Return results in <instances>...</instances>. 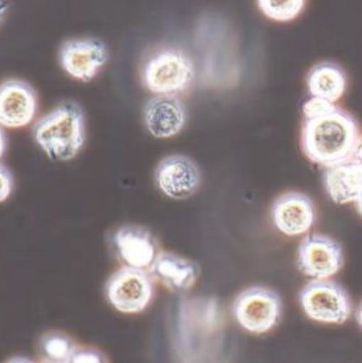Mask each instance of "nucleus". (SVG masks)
I'll use <instances>...</instances> for the list:
<instances>
[{"label": "nucleus", "instance_id": "f257e3e1", "mask_svg": "<svg viewBox=\"0 0 362 363\" xmlns=\"http://www.w3.org/2000/svg\"><path fill=\"white\" fill-rule=\"evenodd\" d=\"M358 139L356 119L336 106L327 114L305 119L301 149L309 160L326 169L352 159Z\"/></svg>", "mask_w": 362, "mask_h": 363}, {"label": "nucleus", "instance_id": "f03ea898", "mask_svg": "<svg viewBox=\"0 0 362 363\" xmlns=\"http://www.w3.org/2000/svg\"><path fill=\"white\" fill-rule=\"evenodd\" d=\"M33 138L53 161H70L85 143V116L74 101H64L33 126Z\"/></svg>", "mask_w": 362, "mask_h": 363}, {"label": "nucleus", "instance_id": "7ed1b4c3", "mask_svg": "<svg viewBox=\"0 0 362 363\" xmlns=\"http://www.w3.org/2000/svg\"><path fill=\"white\" fill-rule=\"evenodd\" d=\"M195 78V67L185 52L163 49L154 52L141 68V84L155 95H177Z\"/></svg>", "mask_w": 362, "mask_h": 363}, {"label": "nucleus", "instance_id": "20e7f679", "mask_svg": "<svg viewBox=\"0 0 362 363\" xmlns=\"http://www.w3.org/2000/svg\"><path fill=\"white\" fill-rule=\"evenodd\" d=\"M233 313L245 331L263 335L278 326L283 315V301L275 291L264 286H251L236 296Z\"/></svg>", "mask_w": 362, "mask_h": 363}, {"label": "nucleus", "instance_id": "39448f33", "mask_svg": "<svg viewBox=\"0 0 362 363\" xmlns=\"http://www.w3.org/2000/svg\"><path fill=\"white\" fill-rule=\"evenodd\" d=\"M154 279L149 271L124 266L109 277L105 296L110 306L125 315H136L150 306Z\"/></svg>", "mask_w": 362, "mask_h": 363}, {"label": "nucleus", "instance_id": "423d86ee", "mask_svg": "<svg viewBox=\"0 0 362 363\" xmlns=\"http://www.w3.org/2000/svg\"><path fill=\"white\" fill-rule=\"evenodd\" d=\"M299 301L306 316L321 323L341 325L352 315L351 298L335 281H311L300 291Z\"/></svg>", "mask_w": 362, "mask_h": 363}, {"label": "nucleus", "instance_id": "0eeeda50", "mask_svg": "<svg viewBox=\"0 0 362 363\" xmlns=\"http://www.w3.org/2000/svg\"><path fill=\"white\" fill-rule=\"evenodd\" d=\"M108 48L95 38H78L62 43L59 64L75 80L92 82L108 62Z\"/></svg>", "mask_w": 362, "mask_h": 363}, {"label": "nucleus", "instance_id": "6e6552de", "mask_svg": "<svg viewBox=\"0 0 362 363\" xmlns=\"http://www.w3.org/2000/svg\"><path fill=\"white\" fill-rule=\"evenodd\" d=\"M297 266L312 280H329L344 266L341 245L325 235H309L297 250Z\"/></svg>", "mask_w": 362, "mask_h": 363}, {"label": "nucleus", "instance_id": "1a4fd4ad", "mask_svg": "<svg viewBox=\"0 0 362 363\" xmlns=\"http://www.w3.org/2000/svg\"><path fill=\"white\" fill-rule=\"evenodd\" d=\"M154 180L159 191L171 200H187L195 195L202 184L197 162L185 155H169L158 164Z\"/></svg>", "mask_w": 362, "mask_h": 363}, {"label": "nucleus", "instance_id": "9d476101", "mask_svg": "<svg viewBox=\"0 0 362 363\" xmlns=\"http://www.w3.org/2000/svg\"><path fill=\"white\" fill-rule=\"evenodd\" d=\"M38 111V94L31 84L11 79L0 84V126L21 129L28 126Z\"/></svg>", "mask_w": 362, "mask_h": 363}, {"label": "nucleus", "instance_id": "9b49d317", "mask_svg": "<svg viewBox=\"0 0 362 363\" xmlns=\"http://www.w3.org/2000/svg\"><path fill=\"white\" fill-rule=\"evenodd\" d=\"M143 119L151 136L170 139L179 135L187 124V108L177 95H155L145 104Z\"/></svg>", "mask_w": 362, "mask_h": 363}, {"label": "nucleus", "instance_id": "f8f14e48", "mask_svg": "<svg viewBox=\"0 0 362 363\" xmlns=\"http://www.w3.org/2000/svg\"><path fill=\"white\" fill-rule=\"evenodd\" d=\"M271 218L281 234L301 236L310 231L315 223V205L305 194L286 192L273 203Z\"/></svg>", "mask_w": 362, "mask_h": 363}, {"label": "nucleus", "instance_id": "ddd939ff", "mask_svg": "<svg viewBox=\"0 0 362 363\" xmlns=\"http://www.w3.org/2000/svg\"><path fill=\"white\" fill-rule=\"evenodd\" d=\"M113 245L125 266L140 270H149L159 254L150 231L136 225L120 228L113 236Z\"/></svg>", "mask_w": 362, "mask_h": 363}, {"label": "nucleus", "instance_id": "4468645a", "mask_svg": "<svg viewBox=\"0 0 362 363\" xmlns=\"http://www.w3.org/2000/svg\"><path fill=\"white\" fill-rule=\"evenodd\" d=\"M322 182L325 191L337 205L356 203L362 194V165L355 159L326 167Z\"/></svg>", "mask_w": 362, "mask_h": 363}, {"label": "nucleus", "instance_id": "2eb2a0df", "mask_svg": "<svg viewBox=\"0 0 362 363\" xmlns=\"http://www.w3.org/2000/svg\"><path fill=\"white\" fill-rule=\"evenodd\" d=\"M148 271L154 280L172 292L192 290L199 276L195 262L171 252H159Z\"/></svg>", "mask_w": 362, "mask_h": 363}, {"label": "nucleus", "instance_id": "dca6fc26", "mask_svg": "<svg viewBox=\"0 0 362 363\" xmlns=\"http://www.w3.org/2000/svg\"><path fill=\"white\" fill-rule=\"evenodd\" d=\"M306 83L312 96L326 99L335 104L345 93L346 75L336 64L324 62L311 69Z\"/></svg>", "mask_w": 362, "mask_h": 363}, {"label": "nucleus", "instance_id": "f3484780", "mask_svg": "<svg viewBox=\"0 0 362 363\" xmlns=\"http://www.w3.org/2000/svg\"><path fill=\"white\" fill-rule=\"evenodd\" d=\"M40 350L44 356L43 359L54 362H69L78 347L74 340L67 335L49 333L40 338Z\"/></svg>", "mask_w": 362, "mask_h": 363}, {"label": "nucleus", "instance_id": "a211bd4d", "mask_svg": "<svg viewBox=\"0 0 362 363\" xmlns=\"http://www.w3.org/2000/svg\"><path fill=\"white\" fill-rule=\"evenodd\" d=\"M261 13L271 21H294L305 8V1L301 0H261L258 1Z\"/></svg>", "mask_w": 362, "mask_h": 363}, {"label": "nucleus", "instance_id": "6ab92c4d", "mask_svg": "<svg viewBox=\"0 0 362 363\" xmlns=\"http://www.w3.org/2000/svg\"><path fill=\"white\" fill-rule=\"evenodd\" d=\"M336 108V105L326 99L311 96L302 104V114L305 119H312L321 115L327 114Z\"/></svg>", "mask_w": 362, "mask_h": 363}, {"label": "nucleus", "instance_id": "aec40b11", "mask_svg": "<svg viewBox=\"0 0 362 363\" xmlns=\"http://www.w3.org/2000/svg\"><path fill=\"white\" fill-rule=\"evenodd\" d=\"M69 363H109L103 353L95 348L82 347L75 351Z\"/></svg>", "mask_w": 362, "mask_h": 363}, {"label": "nucleus", "instance_id": "412c9836", "mask_svg": "<svg viewBox=\"0 0 362 363\" xmlns=\"http://www.w3.org/2000/svg\"><path fill=\"white\" fill-rule=\"evenodd\" d=\"M14 180L11 172L0 164V203L6 201L13 192Z\"/></svg>", "mask_w": 362, "mask_h": 363}, {"label": "nucleus", "instance_id": "4be33fe9", "mask_svg": "<svg viewBox=\"0 0 362 363\" xmlns=\"http://www.w3.org/2000/svg\"><path fill=\"white\" fill-rule=\"evenodd\" d=\"M352 159L358 161L362 165V136L358 139V141H357V145L356 147H355V151H353Z\"/></svg>", "mask_w": 362, "mask_h": 363}, {"label": "nucleus", "instance_id": "5701e85b", "mask_svg": "<svg viewBox=\"0 0 362 363\" xmlns=\"http://www.w3.org/2000/svg\"><path fill=\"white\" fill-rule=\"evenodd\" d=\"M6 134H4V130L3 128L0 126V159H1V156L4 155V152H6Z\"/></svg>", "mask_w": 362, "mask_h": 363}, {"label": "nucleus", "instance_id": "b1692460", "mask_svg": "<svg viewBox=\"0 0 362 363\" xmlns=\"http://www.w3.org/2000/svg\"><path fill=\"white\" fill-rule=\"evenodd\" d=\"M6 363H35L34 361H31L29 358L21 357V356H18V357H13L11 359H8Z\"/></svg>", "mask_w": 362, "mask_h": 363}, {"label": "nucleus", "instance_id": "393cba45", "mask_svg": "<svg viewBox=\"0 0 362 363\" xmlns=\"http://www.w3.org/2000/svg\"><path fill=\"white\" fill-rule=\"evenodd\" d=\"M356 321L357 323H358V326L361 327L362 328V301L361 303H360V306H358V308H357Z\"/></svg>", "mask_w": 362, "mask_h": 363}, {"label": "nucleus", "instance_id": "a878e982", "mask_svg": "<svg viewBox=\"0 0 362 363\" xmlns=\"http://www.w3.org/2000/svg\"><path fill=\"white\" fill-rule=\"evenodd\" d=\"M355 205H356L357 213H358V215H360V216H361V218H362V194H361V196H360V197H358V199H357L356 203H355Z\"/></svg>", "mask_w": 362, "mask_h": 363}, {"label": "nucleus", "instance_id": "bb28decb", "mask_svg": "<svg viewBox=\"0 0 362 363\" xmlns=\"http://www.w3.org/2000/svg\"><path fill=\"white\" fill-rule=\"evenodd\" d=\"M8 9V4L4 3V1H0V19H1V16L4 14V11Z\"/></svg>", "mask_w": 362, "mask_h": 363}, {"label": "nucleus", "instance_id": "cd10ccee", "mask_svg": "<svg viewBox=\"0 0 362 363\" xmlns=\"http://www.w3.org/2000/svg\"><path fill=\"white\" fill-rule=\"evenodd\" d=\"M42 363H69V362H54V361H48V359H43Z\"/></svg>", "mask_w": 362, "mask_h": 363}]
</instances>
